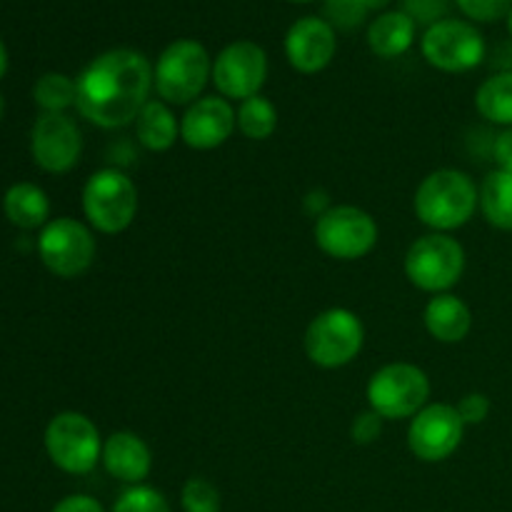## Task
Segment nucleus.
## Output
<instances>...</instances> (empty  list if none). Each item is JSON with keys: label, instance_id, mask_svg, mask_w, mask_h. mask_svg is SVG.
<instances>
[{"label": "nucleus", "instance_id": "obj_1", "mask_svg": "<svg viewBox=\"0 0 512 512\" xmlns=\"http://www.w3.org/2000/svg\"><path fill=\"white\" fill-rule=\"evenodd\" d=\"M153 90V65L143 53L115 48L98 55L75 80V108L88 123L113 130L135 123Z\"/></svg>", "mask_w": 512, "mask_h": 512}, {"label": "nucleus", "instance_id": "obj_2", "mask_svg": "<svg viewBox=\"0 0 512 512\" xmlns=\"http://www.w3.org/2000/svg\"><path fill=\"white\" fill-rule=\"evenodd\" d=\"M413 208L420 223L435 233H450L473 220L480 208V190L463 170H435L415 190Z\"/></svg>", "mask_w": 512, "mask_h": 512}, {"label": "nucleus", "instance_id": "obj_3", "mask_svg": "<svg viewBox=\"0 0 512 512\" xmlns=\"http://www.w3.org/2000/svg\"><path fill=\"white\" fill-rule=\"evenodd\" d=\"M208 78H213L208 50L190 38L170 43L153 65V88L168 105H193Z\"/></svg>", "mask_w": 512, "mask_h": 512}, {"label": "nucleus", "instance_id": "obj_4", "mask_svg": "<svg viewBox=\"0 0 512 512\" xmlns=\"http://www.w3.org/2000/svg\"><path fill=\"white\" fill-rule=\"evenodd\" d=\"M465 273V248L448 233H428L405 253V275L423 293H448Z\"/></svg>", "mask_w": 512, "mask_h": 512}, {"label": "nucleus", "instance_id": "obj_5", "mask_svg": "<svg viewBox=\"0 0 512 512\" xmlns=\"http://www.w3.org/2000/svg\"><path fill=\"white\" fill-rule=\"evenodd\" d=\"M83 213L98 233H123L138 215V188L123 170H98L83 188Z\"/></svg>", "mask_w": 512, "mask_h": 512}, {"label": "nucleus", "instance_id": "obj_6", "mask_svg": "<svg viewBox=\"0 0 512 512\" xmlns=\"http://www.w3.org/2000/svg\"><path fill=\"white\" fill-rule=\"evenodd\" d=\"M365 343L363 320L348 308L323 310L305 330V353L318 368L335 370L353 363Z\"/></svg>", "mask_w": 512, "mask_h": 512}, {"label": "nucleus", "instance_id": "obj_7", "mask_svg": "<svg viewBox=\"0 0 512 512\" xmlns=\"http://www.w3.org/2000/svg\"><path fill=\"white\" fill-rule=\"evenodd\" d=\"M430 378L413 363H390L368 383V405L383 420L415 418L428 405Z\"/></svg>", "mask_w": 512, "mask_h": 512}, {"label": "nucleus", "instance_id": "obj_8", "mask_svg": "<svg viewBox=\"0 0 512 512\" xmlns=\"http://www.w3.org/2000/svg\"><path fill=\"white\" fill-rule=\"evenodd\" d=\"M45 450L63 473L85 475L103 458V440L93 420L83 413H58L45 428Z\"/></svg>", "mask_w": 512, "mask_h": 512}, {"label": "nucleus", "instance_id": "obj_9", "mask_svg": "<svg viewBox=\"0 0 512 512\" xmlns=\"http://www.w3.org/2000/svg\"><path fill=\"white\" fill-rule=\"evenodd\" d=\"M315 243L335 260H360L378 245V223L358 205H335L318 215Z\"/></svg>", "mask_w": 512, "mask_h": 512}, {"label": "nucleus", "instance_id": "obj_10", "mask_svg": "<svg viewBox=\"0 0 512 512\" xmlns=\"http://www.w3.org/2000/svg\"><path fill=\"white\" fill-rule=\"evenodd\" d=\"M420 50L443 73H468L485 60V38L468 20L443 18L425 30Z\"/></svg>", "mask_w": 512, "mask_h": 512}, {"label": "nucleus", "instance_id": "obj_11", "mask_svg": "<svg viewBox=\"0 0 512 512\" xmlns=\"http://www.w3.org/2000/svg\"><path fill=\"white\" fill-rule=\"evenodd\" d=\"M38 253L45 268L58 278H78L95 260V238L80 220H50L38 238Z\"/></svg>", "mask_w": 512, "mask_h": 512}, {"label": "nucleus", "instance_id": "obj_12", "mask_svg": "<svg viewBox=\"0 0 512 512\" xmlns=\"http://www.w3.org/2000/svg\"><path fill=\"white\" fill-rule=\"evenodd\" d=\"M268 78V55L253 40L225 45L213 63V83L225 100H248L260 95Z\"/></svg>", "mask_w": 512, "mask_h": 512}, {"label": "nucleus", "instance_id": "obj_13", "mask_svg": "<svg viewBox=\"0 0 512 512\" xmlns=\"http://www.w3.org/2000/svg\"><path fill=\"white\" fill-rule=\"evenodd\" d=\"M465 423L458 408L448 403L425 405L408 428L410 453L423 463H443L463 443Z\"/></svg>", "mask_w": 512, "mask_h": 512}, {"label": "nucleus", "instance_id": "obj_14", "mask_svg": "<svg viewBox=\"0 0 512 512\" xmlns=\"http://www.w3.org/2000/svg\"><path fill=\"white\" fill-rule=\"evenodd\" d=\"M30 150L45 173H68L80 160L83 138L65 113H43L30 133Z\"/></svg>", "mask_w": 512, "mask_h": 512}, {"label": "nucleus", "instance_id": "obj_15", "mask_svg": "<svg viewBox=\"0 0 512 512\" xmlns=\"http://www.w3.org/2000/svg\"><path fill=\"white\" fill-rule=\"evenodd\" d=\"M238 128V113L223 95L198 98L180 118V138L193 150H215Z\"/></svg>", "mask_w": 512, "mask_h": 512}, {"label": "nucleus", "instance_id": "obj_16", "mask_svg": "<svg viewBox=\"0 0 512 512\" xmlns=\"http://www.w3.org/2000/svg\"><path fill=\"white\" fill-rule=\"evenodd\" d=\"M335 50H338V38L333 25L325 18L308 15L295 20L285 35L288 63L303 75H315L328 68L330 60L335 58Z\"/></svg>", "mask_w": 512, "mask_h": 512}, {"label": "nucleus", "instance_id": "obj_17", "mask_svg": "<svg viewBox=\"0 0 512 512\" xmlns=\"http://www.w3.org/2000/svg\"><path fill=\"white\" fill-rule=\"evenodd\" d=\"M103 468L125 485H143L153 468V453L140 435L118 430L103 443Z\"/></svg>", "mask_w": 512, "mask_h": 512}, {"label": "nucleus", "instance_id": "obj_18", "mask_svg": "<svg viewBox=\"0 0 512 512\" xmlns=\"http://www.w3.org/2000/svg\"><path fill=\"white\" fill-rule=\"evenodd\" d=\"M425 328L438 343H463L473 328V313L468 305L453 293H440L430 298L425 305Z\"/></svg>", "mask_w": 512, "mask_h": 512}, {"label": "nucleus", "instance_id": "obj_19", "mask_svg": "<svg viewBox=\"0 0 512 512\" xmlns=\"http://www.w3.org/2000/svg\"><path fill=\"white\" fill-rule=\"evenodd\" d=\"M415 40V20L405 10L380 13L368 28V45L378 58H400Z\"/></svg>", "mask_w": 512, "mask_h": 512}, {"label": "nucleus", "instance_id": "obj_20", "mask_svg": "<svg viewBox=\"0 0 512 512\" xmlns=\"http://www.w3.org/2000/svg\"><path fill=\"white\" fill-rule=\"evenodd\" d=\"M135 135L140 145L150 153H165L175 145L180 135V123L173 110L163 100H148L140 115L135 118Z\"/></svg>", "mask_w": 512, "mask_h": 512}, {"label": "nucleus", "instance_id": "obj_21", "mask_svg": "<svg viewBox=\"0 0 512 512\" xmlns=\"http://www.w3.org/2000/svg\"><path fill=\"white\" fill-rule=\"evenodd\" d=\"M3 210L13 225L23 230H33L45 225L50 213L48 195L33 183H18L5 193Z\"/></svg>", "mask_w": 512, "mask_h": 512}, {"label": "nucleus", "instance_id": "obj_22", "mask_svg": "<svg viewBox=\"0 0 512 512\" xmlns=\"http://www.w3.org/2000/svg\"><path fill=\"white\" fill-rule=\"evenodd\" d=\"M480 213L493 228L512 233V173L495 168L480 185Z\"/></svg>", "mask_w": 512, "mask_h": 512}, {"label": "nucleus", "instance_id": "obj_23", "mask_svg": "<svg viewBox=\"0 0 512 512\" xmlns=\"http://www.w3.org/2000/svg\"><path fill=\"white\" fill-rule=\"evenodd\" d=\"M475 108L490 123L512 128V70H500L480 85Z\"/></svg>", "mask_w": 512, "mask_h": 512}, {"label": "nucleus", "instance_id": "obj_24", "mask_svg": "<svg viewBox=\"0 0 512 512\" xmlns=\"http://www.w3.org/2000/svg\"><path fill=\"white\" fill-rule=\"evenodd\" d=\"M278 128V110L263 95L243 100L238 108V130L248 140H268Z\"/></svg>", "mask_w": 512, "mask_h": 512}, {"label": "nucleus", "instance_id": "obj_25", "mask_svg": "<svg viewBox=\"0 0 512 512\" xmlns=\"http://www.w3.org/2000/svg\"><path fill=\"white\" fill-rule=\"evenodd\" d=\"M33 98L43 113H65L70 105H75V80L63 73L40 75L33 88Z\"/></svg>", "mask_w": 512, "mask_h": 512}, {"label": "nucleus", "instance_id": "obj_26", "mask_svg": "<svg viewBox=\"0 0 512 512\" xmlns=\"http://www.w3.org/2000/svg\"><path fill=\"white\" fill-rule=\"evenodd\" d=\"M110 512H170L168 498L150 485H130L120 493Z\"/></svg>", "mask_w": 512, "mask_h": 512}, {"label": "nucleus", "instance_id": "obj_27", "mask_svg": "<svg viewBox=\"0 0 512 512\" xmlns=\"http://www.w3.org/2000/svg\"><path fill=\"white\" fill-rule=\"evenodd\" d=\"M185 512H220V493L210 480L190 478L180 493Z\"/></svg>", "mask_w": 512, "mask_h": 512}, {"label": "nucleus", "instance_id": "obj_28", "mask_svg": "<svg viewBox=\"0 0 512 512\" xmlns=\"http://www.w3.org/2000/svg\"><path fill=\"white\" fill-rule=\"evenodd\" d=\"M365 0H325V20L333 30H355L368 18Z\"/></svg>", "mask_w": 512, "mask_h": 512}, {"label": "nucleus", "instance_id": "obj_29", "mask_svg": "<svg viewBox=\"0 0 512 512\" xmlns=\"http://www.w3.org/2000/svg\"><path fill=\"white\" fill-rule=\"evenodd\" d=\"M458 8L475 23H495L512 10V0H458Z\"/></svg>", "mask_w": 512, "mask_h": 512}, {"label": "nucleus", "instance_id": "obj_30", "mask_svg": "<svg viewBox=\"0 0 512 512\" xmlns=\"http://www.w3.org/2000/svg\"><path fill=\"white\" fill-rule=\"evenodd\" d=\"M405 13L415 20V23H428L435 25L443 20L448 13V0H405Z\"/></svg>", "mask_w": 512, "mask_h": 512}, {"label": "nucleus", "instance_id": "obj_31", "mask_svg": "<svg viewBox=\"0 0 512 512\" xmlns=\"http://www.w3.org/2000/svg\"><path fill=\"white\" fill-rule=\"evenodd\" d=\"M455 408H458L460 420L465 425H480L490 415V398L483 393H468L460 398V403Z\"/></svg>", "mask_w": 512, "mask_h": 512}, {"label": "nucleus", "instance_id": "obj_32", "mask_svg": "<svg viewBox=\"0 0 512 512\" xmlns=\"http://www.w3.org/2000/svg\"><path fill=\"white\" fill-rule=\"evenodd\" d=\"M380 433H383V418H380L378 413H373V410L360 413L358 418L353 420V428H350V435H353V440L358 445L375 443V440L380 438Z\"/></svg>", "mask_w": 512, "mask_h": 512}, {"label": "nucleus", "instance_id": "obj_33", "mask_svg": "<svg viewBox=\"0 0 512 512\" xmlns=\"http://www.w3.org/2000/svg\"><path fill=\"white\" fill-rule=\"evenodd\" d=\"M493 160L495 165H498V170H508V173H512V128H505L503 133L495 138Z\"/></svg>", "mask_w": 512, "mask_h": 512}, {"label": "nucleus", "instance_id": "obj_34", "mask_svg": "<svg viewBox=\"0 0 512 512\" xmlns=\"http://www.w3.org/2000/svg\"><path fill=\"white\" fill-rule=\"evenodd\" d=\"M53 512H105L103 505L90 495H68L55 505Z\"/></svg>", "mask_w": 512, "mask_h": 512}, {"label": "nucleus", "instance_id": "obj_35", "mask_svg": "<svg viewBox=\"0 0 512 512\" xmlns=\"http://www.w3.org/2000/svg\"><path fill=\"white\" fill-rule=\"evenodd\" d=\"M5 70H8V53H5L3 40H0V78L5 75Z\"/></svg>", "mask_w": 512, "mask_h": 512}, {"label": "nucleus", "instance_id": "obj_36", "mask_svg": "<svg viewBox=\"0 0 512 512\" xmlns=\"http://www.w3.org/2000/svg\"><path fill=\"white\" fill-rule=\"evenodd\" d=\"M390 0H365V5H368V10H383L388 8Z\"/></svg>", "mask_w": 512, "mask_h": 512}, {"label": "nucleus", "instance_id": "obj_37", "mask_svg": "<svg viewBox=\"0 0 512 512\" xmlns=\"http://www.w3.org/2000/svg\"><path fill=\"white\" fill-rule=\"evenodd\" d=\"M508 30H510V35H512V10L508 13Z\"/></svg>", "mask_w": 512, "mask_h": 512}, {"label": "nucleus", "instance_id": "obj_38", "mask_svg": "<svg viewBox=\"0 0 512 512\" xmlns=\"http://www.w3.org/2000/svg\"><path fill=\"white\" fill-rule=\"evenodd\" d=\"M285 3H313V0H285Z\"/></svg>", "mask_w": 512, "mask_h": 512}, {"label": "nucleus", "instance_id": "obj_39", "mask_svg": "<svg viewBox=\"0 0 512 512\" xmlns=\"http://www.w3.org/2000/svg\"><path fill=\"white\" fill-rule=\"evenodd\" d=\"M0 113H3V98H0Z\"/></svg>", "mask_w": 512, "mask_h": 512}]
</instances>
